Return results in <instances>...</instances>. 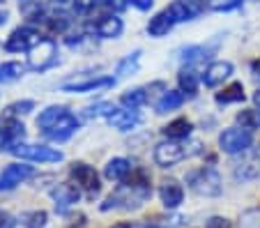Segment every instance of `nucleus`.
Here are the masks:
<instances>
[{"label": "nucleus", "mask_w": 260, "mask_h": 228, "mask_svg": "<svg viewBox=\"0 0 260 228\" xmlns=\"http://www.w3.org/2000/svg\"><path fill=\"white\" fill-rule=\"evenodd\" d=\"M251 143H253V136H251V132L244 127H231L219 136V145L226 154L246 152V150L251 148Z\"/></svg>", "instance_id": "f257e3e1"}, {"label": "nucleus", "mask_w": 260, "mask_h": 228, "mask_svg": "<svg viewBox=\"0 0 260 228\" xmlns=\"http://www.w3.org/2000/svg\"><path fill=\"white\" fill-rule=\"evenodd\" d=\"M28 53H30L28 64H30V70H35V72H44V70H49L51 64L58 62V46L51 40H42L40 44L32 46Z\"/></svg>", "instance_id": "f03ea898"}, {"label": "nucleus", "mask_w": 260, "mask_h": 228, "mask_svg": "<svg viewBox=\"0 0 260 228\" xmlns=\"http://www.w3.org/2000/svg\"><path fill=\"white\" fill-rule=\"evenodd\" d=\"M189 184L201 196H219L221 193V175L214 169H201L189 175Z\"/></svg>", "instance_id": "7ed1b4c3"}, {"label": "nucleus", "mask_w": 260, "mask_h": 228, "mask_svg": "<svg viewBox=\"0 0 260 228\" xmlns=\"http://www.w3.org/2000/svg\"><path fill=\"white\" fill-rule=\"evenodd\" d=\"M12 152H14L16 157L25 159V161H40V164H46V161H62V152L55 148H46V145L19 143Z\"/></svg>", "instance_id": "20e7f679"}, {"label": "nucleus", "mask_w": 260, "mask_h": 228, "mask_svg": "<svg viewBox=\"0 0 260 228\" xmlns=\"http://www.w3.org/2000/svg\"><path fill=\"white\" fill-rule=\"evenodd\" d=\"M35 175V169L28 164H10L7 169H3L0 173V191H12L14 187H19L21 182H25L28 178Z\"/></svg>", "instance_id": "39448f33"}, {"label": "nucleus", "mask_w": 260, "mask_h": 228, "mask_svg": "<svg viewBox=\"0 0 260 228\" xmlns=\"http://www.w3.org/2000/svg\"><path fill=\"white\" fill-rule=\"evenodd\" d=\"M72 175L76 178L79 187H83L85 191H88L90 199H94V196L99 193L102 184H99V175H97V171H94L92 166L83 164V161H76V164H72Z\"/></svg>", "instance_id": "423d86ee"}, {"label": "nucleus", "mask_w": 260, "mask_h": 228, "mask_svg": "<svg viewBox=\"0 0 260 228\" xmlns=\"http://www.w3.org/2000/svg\"><path fill=\"white\" fill-rule=\"evenodd\" d=\"M42 42L40 32H35L32 28H16L5 42V49L12 53H19V51H30L32 46H37Z\"/></svg>", "instance_id": "0eeeda50"}, {"label": "nucleus", "mask_w": 260, "mask_h": 228, "mask_svg": "<svg viewBox=\"0 0 260 228\" xmlns=\"http://www.w3.org/2000/svg\"><path fill=\"white\" fill-rule=\"evenodd\" d=\"M184 148H182L180 143H175V141H164V143H159L157 148H154V161H157L159 166H164V169H168V166H175L180 164L182 159H184Z\"/></svg>", "instance_id": "6e6552de"}, {"label": "nucleus", "mask_w": 260, "mask_h": 228, "mask_svg": "<svg viewBox=\"0 0 260 228\" xmlns=\"http://www.w3.org/2000/svg\"><path fill=\"white\" fill-rule=\"evenodd\" d=\"M25 136V127L21 120L10 118L3 127H0V150H14L21 143V139Z\"/></svg>", "instance_id": "1a4fd4ad"}, {"label": "nucleus", "mask_w": 260, "mask_h": 228, "mask_svg": "<svg viewBox=\"0 0 260 228\" xmlns=\"http://www.w3.org/2000/svg\"><path fill=\"white\" fill-rule=\"evenodd\" d=\"M115 79H108V76H102V79H83V81H72V83H62V92H94V90H106L113 88Z\"/></svg>", "instance_id": "9d476101"}, {"label": "nucleus", "mask_w": 260, "mask_h": 228, "mask_svg": "<svg viewBox=\"0 0 260 228\" xmlns=\"http://www.w3.org/2000/svg\"><path fill=\"white\" fill-rule=\"evenodd\" d=\"M76 129H79V118H76V115H72V113H64L62 118L53 124V127L46 129L44 134H46V139L62 143V141H67L69 136L76 132Z\"/></svg>", "instance_id": "9b49d317"}, {"label": "nucleus", "mask_w": 260, "mask_h": 228, "mask_svg": "<svg viewBox=\"0 0 260 228\" xmlns=\"http://www.w3.org/2000/svg\"><path fill=\"white\" fill-rule=\"evenodd\" d=\"M79 199H81L79 189L74 187V184H69V182H62V184H58V187L53 189L55 210H58L60 214H64V212H67V210L72 208L74 203H79Z\"/></svg>", "instance_id": "f8f14e48"}, {"label": "nucleus", "mask_w": 260, "mask_h": 228, "mask_svg": "<svg viewBox=\"0 0 260 228\" xmlns=\"http://www.w3.org/2000/svg\"><path fill=\"white\" fill-rule=\"evenodd\" d=\"M231 74H233V64L228 62V60H216V62H212L205 70L203 83H205L207 88H216V85H221L226 79H231Z\"/></svg>", "instance_id": "ddd939ff"}, {"label": "nucleus", "mask_w": 260, "mask_h": 228, "mask_svg": "<svg viewBox=\"0 0 260 228\" xmlns=\"http://www.w3.org/2000/svg\"><path fill=\"white\" fill-rule=\"evenodd\" d=\"M159 196H161V203L168 210H175L182 203V199H184V189H182V184L177 180H164L161 189H159Z\"/></svg>", "instance_id": "4468645a"}, {"label": "nucleus", "mask_w": 260, "mask_h": 228, "mask_svg": "<svg viewBox=\"0 0 260 228\" xmlns=\"http://www.w3.org/2000/svg\"><path fill=\"white\" fill-rule=\"evenodd\" d=\"M122 30H124L122 19H118L115 14L104 16V19H99L97 23H94V32H97L99 37H104V40H115V37L122 35Z\"/></svg>", "instance_id": "2eb2a0df"}, {"label": "nucleus", "mask_w": 260, "mask_h": 228, "mask_svg": "<svg viewBox=\"0 0 260 228\" xmlns=\"http://www.w3.org/2000/svg\"><path fill=\"white\" fill-rule=\"evenodd\" d=\"M106 120L111 127L120 129V132H129L138 124V113L134 109H115Z\"/></svg>", "instance_id": "dca6fc26"}, {"label": "nucleus", "mask_w": 260, "mask_h": 228, "mask_svg": "<svg viewBox=\"0 0 260 228\" xmlns=\"http://www.w3.org/2000/svg\"><path fill=\"white\" fill-rule=\"evenodd\" d=\"M166 12L175 23H180V21H191L198 14V7L191 5V0H173Z\"/></svg>", "instance_id": "f3484780"}, {"label": "nucleus", "mask_w": 260, "mask_h": 228, "mask_svg": "<svg viewBox=\"0 0 260 228\" xmlns=\"http://www.w3.org/2000/svg\"><path fill=\"white\" fill-rule=\"evenodd\" d=\"M173 23H175V21H173L171 14L164 10V12H159V14H154L152 19H150V23H147V32H150L152 37H166L168 32H171Z\"/></svg>", "instance_id": "a211bd4d"}, {"label": "nucleus", "mask_w": 260, "mask_h": 228, "mask_svg": "<svg viewBox=\"0 0 260 228\" xmlns=\"http://www.w3.org/2000/svg\"><path fill=\"white\" fill-rule=\"evenodd\" d=\"M129 173H132V164H129L127 159H122V157L111 159V161L106 164V169H104V175H106L108 180H115V182L124 180Z\"/></svg>", "instance_id": "6ab92c4d"}, {"label": "nucleus", "mask_w": 260, "mask_h": 228, "mask_svg": "<svg viewBox=\"0 0 260 228\" xmlns=\"http://www.w3.org/2000/svg\"><path fill=\"white\" fill-rule=\"evenodd\" d=\"M191 129H193L191 120H187V118H175L173 122H168L166 127L161 129V132L168 136V139L177 141V139H187V136L191 134Z\"/></svg>", "instance_id": "aec40b11"}, {"label": "nucleus", "mask_w": 260, "mask_h": 228, "mask_svg": "<svg viewBox=\"0 0 260 228\" xmlns=\"http://www.w3.org/2000/svg\"><path fill=\"white\" fill-rule=\"evenodd\" d=\"M260 175V159L258 157H246L244 161L235 164V178L237 180H253Z\"/></svg>", "instance_id": "412c9836"}, {"label": "nucleus", "mask_w": 260, "mask_h": 228, "mask_svg": "<svg viewBox=\"0 0 260 228\" xmlns=\"http://www.w3.org/2000/svg\"><path fill=\"white\" fill-rule=\"evenodd\" d=\"M184 104V92L182 90H168L164 92V97L157 102V113H168V111H175Z\"/></svg>", "instance_id": "4be33fe9"}, {"label": "nucleus", "mask_w": 260, "mask_h": 228, "mask_svg": "<svg viewBox=\"0 0 260 228\" xmlns=\"http://www.w3.org/2000/svg\"><path fill=\"white\" fill-rule=\"evenodd\" d=\"M64 113H67V109H64V106H49V109H44L40 113V118H37V127L46 132V129L53 127V124L58 122Z\"/></svg>", "instance_id": "5701e85b"}, {"label": "nucleus", "mask_w": 260, "mask_h": 228, "mask_svg": "<svg viewBox=\"0 0 260 228\" xmlns=\"http://www.w3.org/2000/svg\"><path fill=\"white\" fill-rule=\"evenodd\" d=\"M216 44H219V42H212V44H201V46H189V49L182 51L180 58L184 60V62H196V60H205L207 55H210L212 51L216 49Z\"/></svg>", "instance_id": "b1692460"}, {"label": "nucleus", "mask_w": 260, "mask_h": 228, "mask_svg": "<svg viewBox=\"0 0 260 228\" xmlns=\"http://www.w3.org/2000/svg\"><path fill=\"white\" fill-rule=\"evenodd\" d=\"M122 106L124 109H141V106H145L147 104V92H145V88H134V90H127V92L122 94Z\"/></svg>", "instance_id": "393cba45"}, {"label": "nucleus", "mask_w": 260, "mask_h": 228, "mask_svg": "<svg viewBox=\"0 0 260 228\" xmlns=\"http://www.w3.org/2000/svg\"><path fill=\"white\" fill-rule=\"evenodd\" d=\"M233 102H244V85L231 83L223 92L216 94V104H233Z\"/></svg>", "instance_id": "a878e982"}, {"label": "nucleus", "mask_w": 260, "mask_h": 228, "mask_svg": "<svg viewBox=\"0 0 260 228\" xmlns=\"http://www.w3.org/2000/svg\"><path fill=\"white\" fill-rule=\"evenodd\" d=\"M177 81H180V90L184 94L193 97V94L198 92V74L193 70H182L180 76H177Z\"/></svg>", "instance_id": "bb28decb"}, {"label": "nucleus", "mask_w": 260, "mask_h": 228, "mask_svg": "<svg viewBox=\"0 0 260 228\" xmlns=\"http://www.w3.org/2000/svg\"><path fill=\"white\" fill-rule=\"evenodd\" d=\"M237 122L244 129L253 132V129H260V111L258 109H244L237 113Z\"/></svg>", "instance_id": "cd10ccee"}, {"label": "nucleus", "mask_w": 260, "mask_h": 228, "mask_svg": "<svg viewBox=\"0 0 260 228\" xmlns=\"http://www.w3.org/2000/svg\"><path fill=\"white\" fill-rule=\"evenodd\" d=\"M23 72H25V67L21 62H3L0 64V81H5V83L16 81L23 76Z\"/></svg>", "instance_id": "c85d7f7f"}, {"label": "nucleus", "mask_w": 260, "mask_h": 228, "mask_svg": "<svg viewBox=\"0 0 260 228\" xmlns=\"http://www.w3.org/2000/svg\"><path fill=\"white\" fill-rule=\"evenodd\" d=\"M138 60H141V51H134L129 53L122 62L118 64V76H129V74H136L138 72Z\"/></svg>", "instance_id": "c756f323"}, {"label": "nucleus", "mask_w": 260, "mask_h": 228, "mask_svg": "<svg viewBox=\"0 0 260 228\" xmlns=\"http://www.w3.org/2000/svg\"><path fill=\"white\" fill-rule=\"evenodd\" d=\"M21 223L25 228H44L46 223V212L44 210H32V212H23L21 214Z\"/></svg>", "instance_id": "7c9ffc66"}, {"label": "nucleus", "mask_w": 260, "mask_h": 228, "mask_svg": "<svg viewBox=\"0 0 260 228\" xmlns=\"http://www.w3.org/2000/svg\"><path fill=\"white\" fill-rule=\"evenodd\" d=\"M44 23L49 25L51 32H64V30L69 28V16L67 14H51V16H46Z\"/></svg>", "instance_id": "2f4dec72"}, {"label": "nucleus", "mask_w": 260, "mask_h": 228, "mask_svg": "<svg viewBox=\"0 0 260 228\" xmlns=\"http://www.w3.org/2000/svg\"><path fill=\"white\" fill-rule=\"evenodd\" d=\"M115 111V106L111 104V102H102V104H97V106H90V109H85V113H83V118H102V115H111Z\"/></svg>", "instance_id": "473e14b6"}, {"label": "nucleus", "mask_w": 260, "mask_h": 228, "mask_svg": "<svg viewBox=\"0 0 260 228\" xmlns=\"http://www.w3.org/2000/svg\"><path fill=\"white\" fill-rule=\"evenodd\" d=\"M35 109V102L32 100H23V102H16V104L7 106V115L10 118H19V115H25Z\"/></svg>", "instance_id": "72a5a7b5"}, {"label": "nucleus", "mask_w": 260, "mask_h": 228, "mask_svg": "<svg viewBox=\"0 0 260 228\" xmlns=\"http://www.w3.org/2000/svg\"><path fill=\"white\" fill-rule=\"evenodd\" d=\"M242 5V0H210V7L214 12H231Z\"/></svg>", "instance_id": "f704fd0d"}, {"label": "nucleus", "mask_w": 260, "mask_h": 228, "mask_svg": "<svg viewBox=\"0 0 260 228\" xmlns=\"http://www.w3.org/2000/svg\"><path fill=\"white\" fill-rule=\"evenodd\" d=\"M99 5V0H74V10L79 14H88Z\"/></svg>", "instance_id": "c9c22d12"}, {"label": "nucleus", "mask_w": 260, "mask_h": 228, "mask_svg": "<svg viewBox=\"0 0 260 228\" xmlns=\"http://www.w3.org/2000/svg\"><path fill=\"white\" fill-rule=\"evenodd\" d=\"M207 228H233L231 221L223 217H212L210 221H207Z\"/></svg>", "instance_id": "e433bc0d"}, {"label": "nucleus", "mask_w": 260, "mask_h": 228, "mask_svg": "<svg viewBox=\"0 0 260 228\" xmlns=\"http://www.w3.org/2000/svg\"><path fill=\"white\" fill-rule=\"evenodd\" d=\"M132 5H134V7H138V10H143V12H145V10H150V7L154 5V0H132Z\"/></svg>", "instance_id": "4c0bfd02"}, {"label": "nucleus", "mask_w": 260, "mask_h": 228, "mask_svg": "<svg viewBox=\"0 0 260 228\" xmlns=\"http://www.w3.org/2000/svg\"><path fill=\"white\" fill-rule=\"evenodd\" d=\"M16 221L10 217V214H0V228H14Z\"/></svg>", "instance_id": "58836bf2"}, {"label": "nucleus", "mask_w": 260, "mask_h": 228, "mask_svg": "<svg viewBox=\"0 0 260 228\" xmlns=\"http://www.w3.org/2000/svg\"><path fill=\"white\" fill-rule=\"evenodd\" d=\"M106 5L115 12H122L124 7H127V3H124V0H106Z\"/></svg>", "instance_id": "ea45409f"}, {"label": "nucleus", "mask_w": 260, "mask_h": 228, "mask_svg": "<svg viewBox=\"0 0 260 228\" xmlns=\"http://www.w3.org/2000/svg\"><path fill=\"white\" fill-rule=\"evenodd\" d=\"M251 70H253V74H255V76H260V58H258V60H253Z\"/></svg>", "instance_id": "a19ab883"}, {"label": "nucleus", "mask_w": 260, "mask_h": 228, "mask_svg": "<svg viewBox=\"0 0 260 228\" xmlns=\"http://www.w3.org/2000/svg\"><path fill=\"white\" fill-rule=\"evenodd\" d=\"M113 228H132V223H127V221H120V223H115Z\"/></svg>", "instance_id": "79ce46f5"}, {"label": "nucleus", "mask_w": 260, "mask_h": 228, "mask_svg": "<svg viewBox=\"0 0 260 228\" xmlns=\"http://www.w3.org/2000/svg\"><path fill=\"white\" fill-rule=\"evenodd\" d=\"M5 21H7V12H0V25L5 23Z\"/></svg>", "instance_id": "37998d69"}, {"label": "nucleus", "mask_w": 260, "mask_h": 228, "mask_svg": "<svg viewBox=\"0 0 260 228\" xmlns=\"http://www.w3.org/2000/svg\"><path fill=\"white\" fill-rule=\"evenodd\" d=\"M253 102H255V106H260V90L253 94Z\"/></svg>", "instance_id": "c03bdc74"}, {"label": "nucleus", "mask_w": 260, "mask_h": 228, "mask_svg": "<svg viewBox=\"0 0 260 228\" xmlns=\"http://www.w3.org/2000/svg\"><path fill=\"white\" fill-rule=\"evenodd\" d=\"M19 3H21V7H23V5H30V3H37V0H19Z\"/></svg>", "instance_id": "a18cd8bd"}, {"label": "nucleus", "mask_w": 260, "mask_h": 228, "mask_svg": "<svg viewBox=\"0 0 260 228\" xmlns=\"http://www.w3.org/2000/svg\"><path fill=\"white\" fill-rule=\"evenodd\" d=\"M55 3H67V0H55Z\"/></svg>", "instance_id": "49530a36"}, {"label": "nucleus", "mask_w": 260, "mask_h": 228, "mask_svg": "<svg viewBox=\"0 0 260 228\" xmlns=\"http://www.w3.org/2000/svg\"><path fill=\"white\" fill-rule=\"evenodd\" d=\"M152 228H157V226H152Z\"/></svg>", "instance_id": "de8ad7c7"}]
</instances>
